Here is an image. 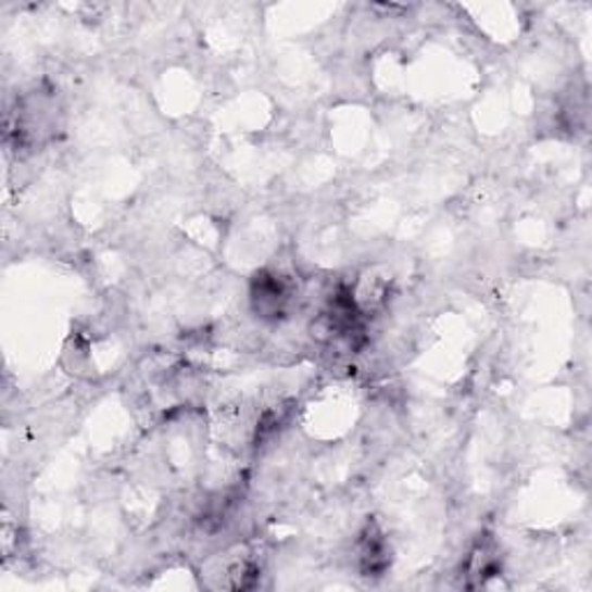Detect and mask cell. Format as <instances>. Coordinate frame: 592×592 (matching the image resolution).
<instances>
[{
    "label": "cell",
    "mask_w": 592,
    "mask_h": 592,
    "mask_svg": "<svg viewBox=\"0 0 592 592\" xmlns=\"http://www.w3.org/2000/svg\"><path fill=\"white\" fill-rule=\"evenodd\" d=\"M297 282L276 268H262L250 282V303L264 319H280L292 308Z\"/></svg>",
    "instance_id": "1"
},
{
    "label": "cell",
    "mask_w": 592,
    "mask_h": 592,
    "mask_svg": "<svg viewBox=\"0 0 592 592\" xmlns=\"http://www.w3.org/2000/svg\"><path fill=\"white\" fill-rule=\"evenodd\" d=\"M356 563L364 577H382L391 565V549L385 532L375 521H368L356 540Z\"/></svg>",
    "instance_id": "2"
},
{
    "label": "cell",
    "mask_w": 592,
    "mask_h": 592,
    "mask_svg": "<svg viewBox=\"0 0 592 592\" xmlns=\"http://www.w3.org/2000/svg\"><path fill=\"white\" fill-rule=\"evenodd\" d=\"M502 560L495 544L491 540H481L468 555V563H465V577H468V588L487 585L493 577H500Z\"/></svg>",
    "instance_id": "3"
}]
</instances>
